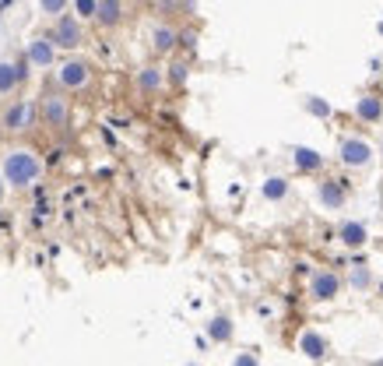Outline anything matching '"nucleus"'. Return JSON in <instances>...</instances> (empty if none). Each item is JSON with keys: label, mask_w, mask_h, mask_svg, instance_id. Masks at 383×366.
Returning a JSON list of instances; mask_svg holds the SVG:
<instances>
[{"label": "nucleus", "mask_w": 383, "mask_h": 366, "mask_svg": "<svg viewBox=\"0 0 383 366\" xmlns=\"http://www.w3.org/2000/svg\"><path fill=\"white\" fill-rule=\"evenodd\" d=\"M373 145L366 141V138H345L341 145H338V162L341 166H348V170H366L370 162H373Z\"/></svg>", "instance_id": "obj_6"}, {"label": "nucleus", "mask_w": 383, "mask_h": 366, "mask_svg": "<svg viewBox=\"0 0 383 366\" xmlns=\"http://www.w3.org/2000/svg\"><path fill=\"white\" fill-rule=\"evenodd\" d=\"M355 116L362 120V123H380L383 120V99L377 92H362L359 99H355Z\"/></svg>", "instance_id": "obj_12"}, {"label": "nucleus", "mask_w": 383, "mask_h": 366, "mask_svg": "<svg viewBox=\"0 0 383 366\" xmlns=\"http://www.w3.org/2000/svg\"><path fill=\"white\" fill-rule=\"evenodd\" d=\"M176 46H180V32H176L173 25H152V50H155L159 57L173 53Z\"/></svg>", "instance_id": "obj_15"}, {"label": "nucleus", "mask_w": 383, "mask_h": 366, "mask_svg": "<svg viewBox=\"0 0 383 366\" xmlns=\"http://www.w3.org/2000/svg\"><path fill=\"white\" fill-rule=\"evenodd\" d=\"M0 134H4V131H0Z\"/></svg>", "instance_id": "obj_30"}, {"label": "nucleus", "mask_w": 383, "mask_h": 366, "mask_svg": "<svg viewBox=\"0 0 383 366\" xmlns=\"http://www.w3.org/2000/svg\"><path fill=\"white\" fill-rule=\"evenodd\" d=\"M373 366H383V360H377V363H373Z\"/></svg>", "instance_id": "obj_28"}, {"label": "nucleus", "mask_w": 383, "mask_h": 366, "mask_svg": "<svg viewBox=\"0 0 383 366\" xmlns=\"http://www.w3.org/2000/svg\"><path fill=\"white\" fill-rule=\"evenodd\" d=\"M35 109H39V120H42V127H50V131H67L71 127V95L60 89H50L39 95V102H35Z\"/></svg>", "instance_id": "obj_3"}, {"label": "nucleus", "mask_w": 383, "mask_h": 366, "mask_svg": "<svg viewBox=\"0 0 383 366\" xmlns=\"http://www.w3.org/2000/svg\"><path fill=\"white\" fill-rule=\"evenodd\" d=\"M4 190H7V183H4V177H0V197H4Z\"/></svg>", "instance_id": "obj_27"}, {"label": "nucleus", "mask_w": 383, "mask_h": 366, "mask_svg": "<svg viewBox=\"0 0 383 366\" xmlns=\"http://www.w3.org/2000/svg\"><path fill=\"white\" fill-rule=\"evenodd\" d=\"M35 123H39V109H35L32 99H11V102L4 106V113H0V131L11 134V138L28 134Z\"/></svg>", "instance_id": "obj_4"}, {"label": "nucleus", "mask_w": 383, "mask_h": 366, "mask_svg": "<svg viewBox=\"0 0 383 366\" xmlns=\"http://www.w3.org/2000/svg\"><path fill=\"white\" fill-rule=\"evenodd\" d=\"M207 338L218 342V345L232 342V321H229V317H211V324H207Z\"/></svg>", "instance_id": "obj_19"}, {"label": "nucleus", "mask_w": 383, "mask_h": 366, "mask_svg": "<svg viewBox=\"0 0 383 366\" xmlns=\"http://www.w3.org/2000/svg\"><path fill=\"white\" fill-rule=\"evenodd\" d=\"M123 18H127V7H123V0H98L96 7V21L98 28H105V32H113V28H120L123 25Z\"/></svg>", "instance_id": "obj_10"}, {"label": "nucleus", "mask_w": 383, "mask_h": 366, "mask_svg": "<svg viewBox=\"0 0 383 366\" xmlns=\"http://www.w3.org/2000/svg\"><path fill=\"white\" fill-rule=\"evenodd\" d=\"M0 177H4L7 187H14V190H28L32 183H39V177H42L39 152L28 148V145H11L0 155Z\"/></svg>", "instance_id": "obj_1"}, {"label": "nucleus", "mask_w": 383, "mask_h": 366, "mask_svg": "<svg viewBox=\"0 0 383 366\" xmlns=\"http://www.w3.org/2000/svg\"><path fill=\"white\" fill-rule=\"evenodd\" d=\"M316 197H320L324 208H345L348 190H345V183L341 180H320L316 183Z\"/></svg>", "instance_id": "obj_14"}, {"label": "nucleus", "mask_w": 383, "mask_h": 366, "mask_svg": "<svg viewBox=\"0 0 383 366\" xmlns=\"http://www.w3.org/2000/svg\"><path fill=\"white\" fill-rule=\"evenodd\" d=\"M39 11H42L46 18H60V14L71 11V0H39Z\"/></svg>", "instance_id": "obj_23"}, {"label": "nucleus", "mask_w": 383, "mask_h": 366, "mask_svg": "<svg viewBox=\"0 0 383 366\" xmlns=\"http://www.w3.org/2000/svg\"><path fill=\"white\" fill-rule=\"evenodd\" d=\"M261 194H264V201H285L288 197V180L285 177H268L264 187H261Z\"/></svg>", "instance_id": "obj_20"}, {"label": "nucleus", "mask_w": 383, "mask_h": 366, "mask_svg": "<svg viewBox=\"0 0 383 366\" xmlns=\"http://www.w3.org/2000/svg\"><path fill=\"white\" fill-rule=\"evenodd\" d=\"M50 43H53L57 50H67V53L81 50V46H85V21H78L71 11H67V14H60V18H53Z\"/></svg>", "instance_id": "obj_5"}, {"label": "nucleus", "mask_w": 383, "mask_h": 366, "mask_svg": "<svg viewBox=\"0 0 383 366\" xmlns=\"http://www.w3.org/2000/svg\"><path fill=\"white\" fill-rule=\"evenodd\" d=\"M193 39H197L193 32H180V46H193Z\"/></svg>", "instance_id": "obj_26"}, {"label": "nucleus", "mask_w": 383, "mask_h": 366, "mask_svg": "<svg viewBox=\"0 0 383 366\" xmlns=\"http://www.w3.org/2000/svg\"><path fill=\"white\" fill-rule=\"evenodd\" d=\"M92 78H96V71H92V64L85 60V57H64V60H57V67H53V82H57V89L60 92H85L92 85Z\"/></svg>", "instance_id": "obj_2"}, {"label": "nucleus", "mask_w": 383, "mask_h": 366, "mask_svg": "<svg viewBox=\"0 0 383 366\" xmlns=\"http://www.w3.org/2000/svg\"><path fill=\"white\" fill-rule=\"evenodd\" d=\"M190 366H193V363H190Z\"/></svg>", "instance_id": "obj_31"}, {"label": "nucleus", "mask_w": 383, "mask_h": 366, "mask_svg": "<svg viewBox=\"0 0 383 366\" xmlns=\"http://www.w3.org/2000/svg\"><path fill=\"white\" fill-rule=\"evenodd\" d=\"M338 240H341L348 250H359V247L370 243V229H366V222H341V226H338Z\"/></svg>", "instance_id": "obj_16"}, {"label": "nucleus", "mask_w": 383, "mask_h": 366, "mask_svg": "<svg viewBox=\"0 0 383 366\" xmlns=\"http://www.w3.org/2000/svg\"><path fill=\"white\" fill-rule=\"evenodd\" d=\"M137 89L144 92V95H159V92L166 89V67L144 64V67L137 71Z\"/></svg>", "instance_id": "obj_13"}, {"label": "nucleus", "mask_w": 383, "mask_h": 366, "mask_svg": "<svg viewBox=\"0 0 383 366\" xmlns=\"http://www.w3.org/2000/svg\"><path fill=\"white\" fill-rule=\"evenodd\" d=\"M299 353H306L309 360H327L331 345H327V338L320 331H302L299 335Z\"/></svg>", "instance_id": "obj_17"}, {"label": "nucleus", "mask_w": 383, "mask_h": 366, "mask_svg": "<svg viewBox=\"0 0 383 366\" xmlns=\"http://www.w3.org/2000/svg\"><path fill=\"white\" fill-rule=\"evenodd\" d=\"M341 274L338 272H313L309 278V296L316 299V303H331V299H338V292H341Z\"/></svg>", "instance_id": "obj_8"}, {"label": "nucleus", "mask_w": 383, "mask_h": 366, "mask_svg": "<svg viewBox=\"0 0 383 366\" xmlns=\"http://www.w3.org/2000/svg\"><path fill=\"white\" fill-rule=\"evenodd\" d=\"M302 109H306L309 116H316V120H331V116H334V106H331L327 99H320V95H306V99H302Z\"/></svg>", "instance_id": "obj_18"}, {"label": "nucleus", "mask_w": 383, "mask_h": 366, "mask_svg": "<svg viewBox=\"0 0 383 366\" xmlns=\"http://www.w3.org/2000/svg\"><path fill=\"white\" fill-rule=\"evenodd\" d=\"M25 64L35 71H50L57 67V46L50 43V35H35L25 43Z\"/></svg>", "instance_id": "obj_7"}, {"label": "nucleus", "mask_w": 383, "mask_h": 366, "mask_svg": "<svg viewBox=\"0 0 383 366\" xmlns=\"http://www.w3.org/2000/svg\"><path fill=\"white\" fill-rule=\"evenodd\" d=\"M28 78V64L25 60H0V99L14 95Z\"/></svg>", "instance_id": "obj_9"}, {"label": "nucleus", "mask_w": 383, "mask_h": 366, "mask_svg": "<svg viewBox=\"0 0 383 366\" xmlns=\"http://www.w3.org/2000/svg\"><path fill=\"white\" fill-rule=\"evenodd\" d=\"M232 366H261V363H257V356H253V353H239Z\"/></svg>", "instance_id": "obj_25"}, {"label": "nucleus", "mask_w": 383, "mask_h": 366, "mask_svg": "<svg viewBox=\"0 0 383 366\" xmlns=\"http://www.w3.org/2000/svg\"><path fill=\"white\" fill-rule=\"evenodd\" d=\"M324 162H327V159H324L316 148H309V145H295V148H292V166H295L299 173H320Z\"/></svg>", "instance_id": "obj_11"}, {"label": "nucleus", "mask_w": 383, "mask_h": 366, "mask_svg": "<svg viewBox=\"0 0 383 366\" xmlns=\"http://www.w3.org/2000/svg\"><path fill=\"white\" fill-rule=\"evenodd\" d=\"M380 155H383V145H380Z\"/></svg>", "instance_id": "obj_29"}, {"label": "nucleus", "mask_w": 383, "mask_h": 366, "mask_svg": "<svg viewBox=\"0 0 383 366\" xmlns=\"http://www.w3.org/2000/svg\"><path fill=\"white\" fill-rule=\"evenodd\" d=\"M190 78V67L183 64V60H173L169 67H166V82H173V85H183Z\"/></svg>", "instance_id": "obj_22"}, {"label": "nucleus", "mask_w": 383, "mask_h": 366, "mask_svg": "<svg viewBox=\"0 0 383 366\" xmlns=\"http://www.w3.org/2000/svg\"><path fill=\"white\" fill-rule=\"evenodd\" d=\"M96 7H98V0H71V14L78 21H92L96 18Z\"/></svg>", "instance_id": "obj_21"}, {"label": "nucleus", "mask_w": 383, "mask_h": 366, "mask_svg": "<svg viewBox=\"0 0 383 366\" xmlns=\"http://www.w3.org/2000/svg\"><path fill=\"white\" fill-rule=\"evenodd\" d=\"M348 282H352V289H370V282H373V274L366 265H355L352 274H348Z\"/></svg>", "instance_id": "obj_24"}]
</instances>
